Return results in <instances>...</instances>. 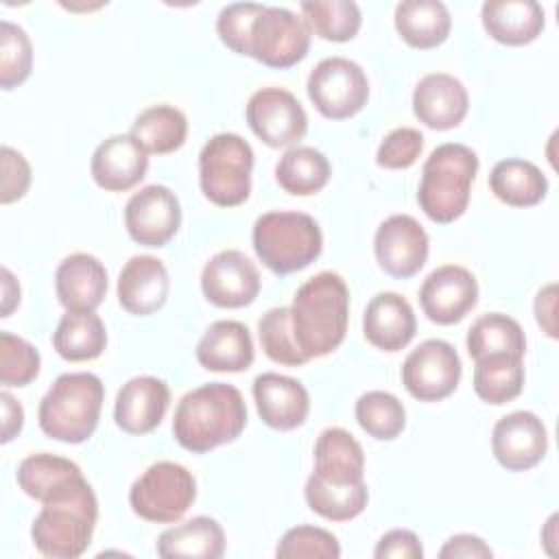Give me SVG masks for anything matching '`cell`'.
<instances>
[{
    "label": "cell",
    "instance_id": "cell-19",
    "mask_svg": "<svg viewBox=\"0 0 559 559\" xmlns=\"http://www.w3.org/2000/svg\"><path fill=\"white\" fill-rule=\"evenodd\" d=\"M170 404V389L162 378L135 376L127 380L114 404L116 426L127 435L153 432Z\"/></svg>",
    "mask_w": 559,
    "mask_h": 559
},
{
    "label": "cell",
    "instance_id": "cell-6",
    "mask_svg": "<svg viewBox=\"0 0 559 559\" xmlns=\"http://www.w3.org/2000/svg\"><path fill=\"white\" fill-rule=\"evenodd\" d=\"M253 251L275 275H290L310 266L323 251L319 223L304 212H266L251 231Z\"/></svg>",
    "mask_w": 559,
    "mask_h": 559
},
{
    "label": "cell",
    "instance_id": "cell-12",
    "mask_svg": "<svg viewBox=\"0 0 559 559\" xmlns=\"http://www.w3.org/2000/svg\"><path fill=\"white\" fill-rule=\"evenodd\" d=\"M245 116L249 129L271 148L297 146L308 131V116L301 103L284 87H262L253 92Z\"/></svg>",
    "mask_w": 559,
    "mask_h": 559
},
{
    "label": "cell",
    "instance_id": "cell-14",
    "mask_svg": "<svg viewBox=\"0 0 559 559\" xmlns=\"http://www.w3.org/2000/svg\"><path fill=\"white\" fill-rule=\"evenodd\" d=\"M430 240L426 229L408 214H393L380 223L373 236V253L380 269L397 280H408L426 264Z\"/></svg>",
    "mask_w": 559,
    "mask_h": 559
},
{
    "label": "cell",
    "instance_id": "cell-15",
    "mask_svg": "<svg viewBox=\"0 0 559 559\" xmlns=\"http://www.w3.org/2000/svg\"><path fill=\"white\" fill-rule=\"evenodd\" d=\"M201 290L218 308H245L260 293V273L242 251L223 249L205 262Z\"/></svg>",
    "mask_w": 559,
    "mask_h": 559
},
{
    "label": "cell",
    "instance_id": "cell-25",
    "mask_svg": "<svg viewBox=\"0 0 559 559\" xmlns=\"http://www.w3.org/2000/svg\"><path fill=\"white\" fill-rule=\"evenodd\" d=\"M197 362L207 371L240 373L253 365L255 352L251 332L245 323L221 319L214 321L194 349Z\"/></svg>",
    "mask_w": 559,
    "mask_h": 559
},
{
    "label": "cell",
    "instance_id": "cell-11",
    "mask_svg": "<svg viewBox=\"0 0 559 559\" xmlns=\"http://www.w3.org/2000/svg\"><path fill=\"white\" fill-rule=\"evenodd\" d=\"M461 358L441 338L417 345L402 365V384L419 402H441L450 397L461 380Z\"/></svg>",
    "mask_w": 559,
    "mask_h": 559
},
{
    "label": "cell",
    "instance_id": "cell-42",
    "mask_svg": "<svg viewBox=\"0 0 559 559\" xmlns=\"http://www.w3.org/2000/svg\"><path fill=\"white\" fill-rule=\"evenodd\" d=\"M39 352L11 332H0V384L26 386L39 376Z\"/></svg>",
    "mask_w": 559,
    "mask_h": 559
},
{
    "label": "cell",
    "instance_id": "cell-28",
    "mask_svg": "<svg viewBox=\"0 0 559 559\" xmlns=\"http://www.w3.org/2000/svg\"><path fill=\"white\" fill-rule=\"evenodd\" d=\"M317 478L332 485H356L365 480L362 445L345 428H325L314 443Z\"/></svg>",
    "mask_w": 559,
    "mask_h": 559
},
{
    "label": "cell",
    "instance_id": "cell-32",
    "mask_svg": "<svg viewBox=\"0 0 559 559\" xmlns=\"http://www.w3.org/2000/svg\"><path fill=\"white\" fill-rule=\"evenodd\" d=\"M55 352L70 362L98 358L107 347V330L96 312L66 310L52 332Z\"/></svg>",
    "mask_w": 559,
    "mask_h": 559
},
{
    "label": "cell",
    "instance_id": "cell-29",
    "mask_svg": "<svg viewBox=\"0 0 559 559\" xmlns=\"http://www.w3.org/2000/svg\"><path fill=\"white\" fill-rule=\"evenodd\" d=\"M155 550L164 559H218L225 552V533L214 518L197 515L183 524L166 528L157 537Z\"/></svg>",
    "mask_w": 559,
    "mask_h": 559
},
{
    "label": "cell",
    "instance_id": "cell-34",
    "mask_svg": "<svg viewBox=\"0 0 559 559\" xmlns=\"http://www.w3.org/2000/svg\"><path fill=\"white\" fill-rule=\"evenodd\" d=\"M332 168L328 157L314 146H290L275 164V181L295 197H310L323 190Z\"/></svg>",
    "mask_w": 559,
    "mask_h": 559
},
{
    "label": "cell",
    "instance_id": "cell-27",
    "mask_svg": "<svg viewBox=\"0 0 559 559\" xmlns=\"http://www.w3.org/2000/svg\"><path fill=\"white\" fill-rule=\"evenodd\" d=\"M15 480L28 498L37 502H48L52 498L70 493L87 478L74 461L50 452H37L26 456L17 465Z\"/></svg>",
    "mask_w": 559,
    "mask_h": 559
},
{
    "label": "cell",
    "instance_id": "cell-41",
    "mask_svg": "<svg viewBox=\"0 0 559 559\" xmlns=\"http://www.w3.org/2000/svg\"><path fill=\"white\" fill-rule=\"evenodd\" d=\"M33 70V46L26 31L9 20L0 22V85L13 90L22 85Z\"/></svg>",
    "mask_w": 559,
    "mask_h": 559
},
{
    "label": "cell",
    "instance_id": "cell-46",
    "mask_svg": "<svg viewBox=\"0 0 559 559\" xmlns=\"http://www.w3.org/2000/svg\"><path fill=\"white\" fill-rule=\"evenodd\" d=\"M0 164H2V188H0V203L9 205L13 201H20L31 186V164L22 153H17L11 146H2L0 151Z\"/></svg>",
    "mask_w": 559,
    "mask_h": 559
},
{
    "label": "cell",
    "instance_id": "cell-18",
    "mask_svg": "<svg viewBox=\"0 0 559 559\" xmlns=\"http://www.w3.org/2000/svg\"><path fill=\"white\" fill-rule=\"evenodd\" d=\"M148 170V153L131 133H118L103 140L90 162L92 179L107 192H127L138 186Z\"/></svg>",
    "mask_w": 559,
    "mask_h": 559
},
{
    "label": "cell",
    "instance_id": "cell-37",
    "mask_svg": "<svg viewBox=\"0 0 559 559\" xmlns=\"http://www.w3.org/2000/svg\"><path fill=\"white\" fill-rule=\"evenodd\" d=\"M304 496L317 515L332 522H347L358 518L369 502V489L365 480L356 485H332L317 478L314 474L308 476Z\"/></svg>",
    "mask_w": 559,
    "mask_h": 559
},
{
    "label": "cell",
    "instance_id": "cell-31",
    "mask_svg": "<svg viewBox=\"0 0 559 559\" xmlns=\"http://www.w3.org/2000/svg\"><path fill=\"white\" fill-rule=\"evenodd\" d=\"M489 188L498 201L511 207H531L546 197L548 179L533 162L507 157L491 168Z\"/></svg>",
    "mask_w": 559,
    "mask_h": 559
},
{
    "label": "cell",
    "instance_id": "cell-43",
    "mask_svg": "<svg viewBox=\"0 0 559 559\" xmlns=\"http://www.w3.org/2000/svg\"><path fill=\"white\" fill-rule=\"evenodd\" d=\"M275 555L280 559H338L341 544L330 531L301 524L282 535Z\"/></svg>",
    "mask_w": 559,
    "mask_h": 559
},
{
    "label": "cell",
    "instance_id": "cell-2",
    "mask_svg": "<svg viewBox=\"0 0 559 559\" xmlns=\"http://www.w3.org/2000/svg\"><path fill=\"white\" fill-rule=\"evenodd\" d=\"M349 321V290L334 271H321L304 282L290 306V328L299 352L310 358L332 354L343 341Z\"/></svg>",
    "mask_w": 559,
    "mask_h": 559
},
{
    "label": "cell",
    "instance_id": "cell-38",
    "mask_svg": "<svg viewBox=\"0 0 559 559\" xmlns=\"http://www.w3.org/2000/svg\"><path fill=\"white\" fill-rule=\"evenodd\" d=\"M299 9L310 33L325 41H349L362 24L360 7L352 0H304Z\"/></svg>",
    "mask_w": 559,
    "mask_h": 559
},
{
    "label": "cell",
    "instance_id": "cell-4",
    "mask_svg": "<svg viewBox=\"0 0 559 559\" xmlns=\"http://www.w3.org/2000/svg\"><path fill=\"white\" fill-rule=\"evenodd\" d=\"M478 173V155L459 142L439 144L421 168L417 203L421 212L448 225L461 218L469 205L472 183Z\"/></svg>",
    "mask_w": 559,
    "mask_h": 559
},
{
    "label": "cell",
    "instance_id": "cell-45",
    "mask_svg": "<svg viewBox=\"0 0 559 559\" xmlns=\"http://www.w3.org/2000/svg\"><path fill=\"white\" fill-rule=\"evenodd\" d=\"M424 151V135L413 127H397L384 135L378 146L376 164L386 170L411 168Z\"/></svg>",
    "mask_w": 559,
    "mask_h": 559
},
{
    "label": "cell",
    "instance_id": "cell-40",
    "mask_svg": "<svg viewBox=\"0 0 559 559\" xmlns=\"http://www.w3.org/2000/svg\"><path fill=\"white\" fill-rule=\"evenodd\" d=\"M258 336H260V345H262L264 354L273 362L286 365V367H299V365L308 362V358L299 352L295 336H293L290 308L277 306V308L266 310L262 314V319L258 321Z\"/></svg>",
    "mask_w": 559,
    "mask_h": 559
},
{
    "label": "cell",
    "instance_id": "cell-23",
    "mask_svg": "<svg viewBox=\"0 0 559 559\" xmlns=\"http://www.w3.org/2000/svg\"><path fill=\"white\" fill-rule=\"evenodd\" d=\"M107 269L92 253H72L55 271L57 299L66 310L94 312L107 295Z\"/></svg>",
    "mask_w": 559,
    "mask_h": 559
},
{
    "label": "cell",
    "instance_id": "cell-20",
    "mask_svg": "<svg viewBox=\"0 0 559 559\" xmlns=\"http://www.w3.org/2000/svg\"><path fill=\"white\" fill-rule=\"evenodd\" d=\"M467 109L469 96L465 85L448 72L426 74L413 90V114L430 129L448 131L459 127Z\"/></svg>",
    "mask_w": 559,
    "mask_h": 559
},
{
    "label": "cell",
    "instance_id": "cell-39",
    "mask_svg": "<svg viewBox=\"0 0 559 559\" xmlns=\"http://www.w3.org/2000/svg\"><path fill=\"white\" fill-rule=\"evenodd\" d=\"M358 426L378 441H393L406 426L404 404L389 391H367L356 400Z\"/></svg>",
    "mask_w": 559,
    "mask_h": 559
},
{
    "label": "cell",
    "instance_id": "cell-33",
    "mask_svg": "<svg viewBox=\"0 0 559 559\" xmlns=\"http://www.w3.org/2000/svg\"><path fill=\"white\" fill-rule=\"evenodd\" d=\"M474 391L493 406L515 400L524 389V358L511 354H491L474 360Z\"/></svg>",
    "mask_w": 559,
    "mask_h": 559
},
{
    "label": "cell",
    "instance_id": "cell-10",
    "mask_svg": "<svg viewBox=\"0 0 559 559\" xmlns=\"http://www.w3.org/2000/svg\"><path fill=\"white\" fill-rule=\"evenodd\" d=\"M310 50V28L301 15L286 7H266L255 17L249 35V57L286 70L299 63Z\"/></svg>",
    "mask_w": 559,
    "mask_h": 559
},
{
    "label": "cell",
    "instance_id": "cell-24",
    "mask_svg": "<svg viewBox=\"0 0 559 559\" xmlns=\"http://www.w3.org/2000/svg\"><path fill=\"white\" fill-rule=\"evenodd\" d=\"M417 332L413 306L397 293H378L369 299L362 314L365 338L382 352L404 349Z\"/></svg>",
    "mask_w": 559,
    "mask_h": 559
},
{
    "label": "cell",
    "instance_id": "cell-21",
    "mask_svg": "<svg viewBox=\"0 0 559 559\" xmlns=\"http://www.w3.org/2000/svg\"><path fill=\"white\" fill-rule=\"evenodd\" d=\"M253 400L260 419L273 430H295L308 419L310 395L306 386L282 373H260L253 380Z\"/></svg>",
    "mask_w": 559,
    "mask_h": 559
},
{
    "label": "cell",
    "instance_id": "cell-3",
    "mask_svg": "<svg viewBox=\"0 0 559 559\" xmlns=\"http://www.w3.org/2000/svg\"><path fill=\"white\" fill-rule=\"evenodd\" d=\"M103 400L105 386L96 373H61L39 402V428L55 441L83 443L98 426Z\"/></svg>",
    "mask_w": 559,
    "mask_h": 559
},
{
    "label": "cell",
    "instance_id": "cell-9",
    "mask_svg": "<svg viewBox=\"0 0 559 559\" xmlns=\"http://www.w3.org/2000/svg\"><path fill=\"white\" fill-rule=\"evenodd\" d=\"M306 90L314 109L328 120L356 116L369 98L365 70L347 57L321 59L312 68Z\"/></svg>",
    "mask_w": 559,
    "mask_h": 559
},
{
    "label": "cell",
    "instance_id": "cell-36",
    "mask_svg": "<svg viewBox=\"0 0 559 559\" xmlns=\"http://www.w3.org/2000/svg\"><path fill=\"white\" fill-rule=\"evenodd\" d=\"M465 345L474 360L491 354H511L524 358L526 336L522 325L509 314L487 312L472 323Z\"/></svg>",
    "mask_w": 559,
    "mask_h": 559
},
{
    "label": "cell",
    "instance_id": "cell-35",
    "mask_svg": "<svg viewBox=\"0 0 559 559\" xmlns=\"http://www.w3.org/2000/svg\"><path fill=\"white\" fill-rule=\"evenodd\" d=\"M131 135L146 153L168 155L183 146L188 138V120L183 111L173 105H153L135 116Z\"/></svg>",
    "mask_w": 559,
    "mask_h": 559
},
{
    "label": "cell",
    "instance_id": "cell-22",
    "mask_svg": "<svg viewBox=\"0 0 559 559\" xmlns=\"http://www.w3.org/2000/svg\"><path fill=\"white\" fill-rule=\"evenodd\" d=\"M170 290V277L164 262L155 255H133L122 266L116 284L118 304L135 317L157 312Z\"/></svg>",
    "mask_w": 559,
    "mask_h": 559
},
{
    "label": "cell",
    "instance_id": "cell-51",
    "mask_svg": "<svg viewBox=\"0 0 559 559\" xmlns=\"http://www.w3.org/2000/svg\"><path fill=\"white\" fill-rule=\"evenodd\" d=\"M0 277H2L0 280L2 282V312H0V317H11V312L20 306V284L7 266L0 269Z\"/></svg>",
    "mask_w": 559,
    "mask_h": 559
},
{
    "label": "cell",
    "instance_id": "cell-49",
    "mask_svg": "<svg viewBox=\"0 0 559 559\" xmlns=\"http://www.w3.org/2000/svg\"><path fill=\"white\" fill-rule=\"evenodd\" d=\"M535 319L537 325L546 332V336L557 338V323H555V308H557V284L544 286L535 297Z\"/></svg>",
    "mask_w": 559,
    "mask_h": 559
},
{
    "label": "cell",
    "instance_id": "cell-1",
    "mask_svg": "<svg viewBox=\"0 0 559 559\" xmlns=\"http://www.w3.org/2000/svg\"><path fill=\"white\" fill-rule=\"evenodd\" d=\"M245 426L247 404L242 393L227 382H207L179 400L173 417V437L183 450L205 454L236 441Z\"/></svg>",
    "mask_w": 559,
    "mask_h": 559
},
{
    "label": "cell",
    "instance_id": "cell-50",
    "mask_svg": "<svg viewBox=\"0 0 559 559\" xmlns=\"http://www.w3.org/2000/svg\"><path fill=\"white\" fill-rule=\"evenodd\" d=\"M0 406H2V443H9L13 437L20 435L24 426V408L22 404L9 393H0Z\"/></svg>",
    "mask_w": 559,
    "mask_h": 559
},
{
    "label": "cell",
    "instance_id": "cell-47",
    "mask_svg": "<svg viewBox=\"0 0 559 559\" xmlns=\"http://www.w3.org/2000/svg\"><path fill=\"white\" fill-rule=\"evenodd\" d=\"M376 559H421L424 548L419 537L406 528H393L384 533L373 550Z\"/></svg>",
    "mask_w": 559,
    "mask_h": 559
},
{
    "label": "cell",
    "instance_id": "cell-17",
    "mask_svg": "<svg viewBox=\"0 0 559 559\" xmlns=\"http://www.w3.org/2000/svg\"><path fill=\"white\" fill-rule=\"evenodd\" d=\"M478 301V282L465 266L443 264L419 288L424 314L439 325L459 323Z\"/></svg>",
    "mask_w": 559,
    "mask_h": 559
},
{
    "label": "cell",
    "instance_id": "cell-5",
    "mask_svg": "<svg viewBox=\"0 0 559 559\" xmlns=\"http://www.w3.org/2000/svg\"><path fill=\"white\" fill-rule=\"evenodd\" d=\"M96 520L98 500L85 480L70 493L41 502V511L31 526V539L46 557L74 559L87 550Z\"/></svg>",
    "mask_w": 559,
    "mask_h": 559
},
{
    "label": "cell",
    "instance_id": "cell-26",
    "mask_svg": "<svg viewBox=\"0 0 559 559\" xmlns=\"http://www.w3.org/2000/svg\"><path fill=\"white\" fill-rule=\"evenodd\" d=\"M480 20L487 35L504 46H526L546 26L544 9L535 0H487L480 7Z\"/></svg>",
    "mask_w": 559,
    "mask_h": 559
},
{
    "label": "cell",
    "instance_id": "cell-13",
    "mask_svg": "<svg viewBox=\"0 0 559 559\" xmlns=\"http://www.w3.org/2000/svg\"><path fill=\"white\" fill-rule=\"evenodd\" d=\"M124 227L142 247L168 245L181 227V205L177 194L159 183L133 192L124 205Z\"/></svg>",
    "mask_w": 559,
    "mask_h": 559
},
{
    "label": "cell",
    "instance_id": "cell-48",
    "mask_svg": "<svg viewBox=\"0 0 559 559\" xmlns=\"http://www.w3.org/2000/svg\"><path fill=\"white\" fill-rule=\"evenodd\" d=\"M441 559H487L493 557V550L485 544V539L472 533L452 535L443 548L439 550Z\"/></svg>",
    "mask_w": 559,
    "mask_h": 559
},
{
    "label": "cell",
    "instance_id": "cell-8",
    "mask_svg": "<svg viewBox=\"0 0 559 559\" xmlns=\"http://www.w3.org/2000/svg\"><path fill=\"white\" fill-rule=\"evenodd\" d=\"M197 500L192 472L173 461L148 465L129 489V504L135 515L155 524L179 522Z\"/></svg>",
    "mask_w": 559,
    "mask_h": 559
},
{
    "label": "cell",
    "instance_id": "cell-7",
    "mask_svg": "<svg viewBox=\"0 0 559 559\" xmlns=\"http://www.w3.org/2000/svg\"><path fill=\"white\" fill-rule=\"evenodd\" d=\"M253 148L238 133L212 135L199 153V186L218 207H236L249 199Z\"/></svg>",
    "mask_w": 559,
    "mask_h": 559
},
{
    "label": "cell",
    "instance_id": "cell-30",
    "mask_svg": "<svg viewBox=\"0 0 559 559\" xmlns=\"http://www.w3.org/2000/svg\"><path fill=\"white\" fill-rule=\"evenodd\" d=\"M397 35L417 50L441 46L452 26L450 11L439 0H404L393 13Z\"/></svg>",
    "mask_w": 559,
    "mask_h": 559
},
{
    "label": "cell",
    "instance_id": "cell-44",
    "mask_svg": "<svg viewBox=\"0 0 559 559\" xmlns=\"http://www.w3.org/2000/svg\"><path fill=\"white\" fill-rule=\"evenodd\" d=\"M264 4L258 2H231L221 9L216 17V33L221 41L236 55L249 57V35L255 17L262 13Z\"/></svg>",
    "mask_w": 559,
    "mask_h": 559
},
{
    "label": "cell",
    "instance_id": "cell-16",
    "mask_svg": "<svg viewBox=\"0 0 559 559\" xmlns=\"http://www.w3.org/2000/svg\"><path fill=\"white\" fill-rule=\"evenodd\" d=\"M548 450V430L531 411H513L500 417L491 430V452L509 472L535 467Z\"/></svg>",
    "mask_w": 559,
    "mask_h": 559
}]
</instances>
